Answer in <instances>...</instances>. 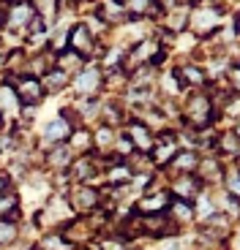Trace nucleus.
<instances>
[{
    "label": "nucleus",
    "instance_id": "f257e3e1",
    "mask_svg": "<svg viewBox=\"0 0 240 250\" xmlns=\"http://www.w3.org/2000/svg\"><path fill=\"white\" fill-rule=\"evenodd\" d=\"M227 14V3H191L189 14V30L199 41L216 36L221 30V19Z\"/></svg>",
    "mask_w": 240,
    "mask_h": 250
},
{
    "label": "nucleus",
    "instance_id": "f03ea898",
    "mask_svg": "<svg viewBox=\"0 0 240 250\" xmlns=\"http://www.w3.org/2000/svg\"><path fill=\"white\" fill-rule=\"evenodd\" d=\"M213 120H216V112H213V104H210V95L208 93L189 95V101H186V106H183V125L186 128L202 133L213 125Z\"/></svg>",
    "mask_w": 240,
    "mask_h": 250
},
{
    "label": "nucleus",
    "instance_id": "7ed1b4c3",
    "mask_svg": "<svg viewBox=\"0 0 240 250\" xmlns=\"http://www.w3.org/2000/svg\"><path fill=\"white\" fill-rule=\"evenodd\" d=\"M69 207L76 215H90L104 207V193L96 185H71L69 190Z\"/></svg>",
    "mask_w": 240,
    "mask_h": 250
},
{
    "label": "nucleus",
    "instance_id": "20e7f679",
    "mask_svg": "<svg viewBox=\"0 0 240 250\" xmlns=\"http://www.w3.org/2000/svg\"><path fill=\"white\" fill-rule=\"evenodd\" d=\"M180 152V139H177L175 131H161L156 139H153V150L147 152L150 163L156 169H167L169 161Z\"/></svg>",
    "mask_w": 240,
    "mask_h": 250
},
{
    "label": "nucleus",
    "instance_id": "39448f33",
    "mask_svg": "<svg viewBox=\"0 0 240 250\" xmlns=\"http://www.w3.org/2000/svg\"><path fill=\"white\" fill-rule=\"evenodd\" d=\"M66 49L76 52L79 57H85V60H90V57H101V44L96 41V36L85 27V22H79V25H74L69 30V46Z\"/></svg>",
    "mask_w": 240,
    "mask_h": 250
},
{
    "label": "nucleus",
    "instance_id": "423d86ee",
    "mask_svg": "<svg viewBox=\"0 0 240 250\" xmlns=\"http://www.w3.org/2000/svg\"><path fill=\"white\" fill-rule=\"evenodd\" d=\"M71 87L76 90L79 98H98V93H104L101 68H98V65H85V68L71 79Z\"/></svg>",
    "mask_w": 240,
    "mask_h": 250
},
{
    "label": "nucleus",
    "instance_id": "0eeeda50",
    "mask_svg": "<svg viewBox=\"0 0 240 250\" xmlns=\"http://www.w3.org/2000/svg\"><path fill=\"white\" fill-rule=\"evenodd\" d=\"M11 90L17 95V101L22 106H33L36 109L41 101H44V87H41V79H33V76H19L11 82Z\"/></svg>",
    "mask_w": 240,
    "mask_h": 250
},
{
    "label": "nucleus",
    "instance_id": "6e6552de",
    "mask_svg": "<svg viewBox=\"0 0 240 250\" xmlns=\"http://www.w3.org/2000/svg\"><path fill=\"white\" fill-rule=\"evenodd\" d=\"M199 234H202L205 239H210V242L221 245V239H227L229 234H232V220H229L227 212H218V209H216L213 215H208V218L199 223Z\"/></svg>",
    "mask_w": 240,
    "mask_h": 250
},
{
    "label": "nucleus",
    "instance_id": "1a4fd4ad",
    "mask_svg": "<svg viewBox=\"0 0 240 250\" xmlns=\"http://www.w3.org/2000/svg\"><path fill=\"white\" fill-rule=\"evenodd\" d=\"M172 204V193L169 190H156V193H145L142 199L137 201L134 212L139 218H153V215H164Z\"/></svg>",
    "mask_w": 240,
    "mask_h": 250
},
{
    "label": "nucleus",
    "instance_id": "9d476101",
    "mask_svg": "<svg viewBox=\"0 0 240 250\" xmlns=\"http://www.w3.org/2000/svg\"><path fill=\"white\" fill-rule=\"evenodd\" d=\"M194 177L202 182V188H213V185H221L224 182V161L216 155L202 158L199 155V166H196Z\"/></svg>",
    "mask_w": 240,
    "mask_h": 250
},
{
    "label": "nucleus",
    "instance_id": "9b49d317",
    "mask_svg": "<svg viewBox=\"0 0 240 250\" xmlns=\"http://www.w3.org/2000/svg\"><path fill=\"white\" fill-rule=\"evenodd\" d=\"M57 231L63 234L66 239H69L71 245H74L76 250H82V248H88L90 242H93V237H96V231H93V226L88 223L85 218H76V220H69V223L63 226V229H57Z\"/></svg>",
    "mask_w": 240,
    "mask_h": 250
},
{
    "label": "nucleus",
    "instance_id": "f8f14e48",
    "mask_svg": "<svg viewBox=\"0 0 240 250\" xmlns=\"http://www.w3.org/2000/svg\"><path fill=\"white\" fill-rule=\"evenodd\" d=\"M126 139L134 144V152L139 155H147L153 150V128L145 123H139V120H128L126 123Z\"/></svg>",
    "mask_w": 240,
    "mask_h": 250
},
{
    "label": "nucleus",
    "instance_id": "ddd939ff",
    "mask_svg": "<svg viewBox=\"0 0 240 250\" xmlns=\"http://www.w3.org/2000/svg\"><path fill=\"white\" fill-rule=\"evenodd\" d=\"M69 220H71V207H69V201H63V199H52L49 204L36 215L38 226H60V229H63Z\"/></svg>",
    "mask_w": 240,
    "mask_h": 250
},
{
    "label": "nucleus",
    "instance_id": "4468645a",
    "mask_svg": "<svg viewBox=\"0 0 240 250\" xmlns=\"http://www.w3.org/2000/svg\"><path fill=\"white\" fill-rule=\"evenodd\" d=\"M202 190H205L202 182L196 180L194 174L175 177V180H172V188H169L172 199H177V201H189V204H194V201L199 199V193H202Z\"/></svg>",
    "mask_w": 240,
    "mask_h": 250
},
{
    "label": "nucleus",
    "instance_id": "2eb2a0df",
    "mask_svg": "<svg viewBox=\"0 0 240 250\" xmlns=\"http://www.w3.org/2000/svg\"><path fill=\"white\" fill-rule=\"evenodd\" d=\"M33 17H36V14H33L30 3H11V8H8V19H6V27H3V30L17 33V36L25 38V27L30 25Z\"/></svg>",
    "mask_w": 240,
    "mask_h": 250
},
{
    "label": "nucleus",
    "instance_id": "dca6fc26",
    "mask_svg": "<svg viewBox=\"0 0 240 250\" xmlns=\"http://www.w3.org/2000/svg\"><path fill=\"white\" fill-rule=\"evenodd\" d=\"M71 161H74V152H71L69 144H55V147H47L44 152V166L52 171H69Z\"/></svg>",
    "mask_w": 240,
    "mask_h": 250
},
{
    "label": "nucleus",
    "instance_id": "f3484780",
    "mask_svg": "<svg viewBox=\"0 0 240 250\" xmlns=\"http://www.w3.org/2000/svg\"><path fill=\"white\" fill-rule=\"evenodd\" d=\"M177 74V82H180V87H189V90H199L208 84V74L199 62H186L183 68H175Z\"/></svg>",
    "mask_w": 240,
    "mask_h": 250
},
{
    "label": "nucleus",
    "instance_id": "a211bd4d",
    "mask_svg": "<svg viewBox=\"0 0 240 250\" xmlns=\"http://www.w3.org/2000/svg\"><path fill=\"white\" fill-rule=\"evenodd\" d=\"M71 123L69 120H63V117H55L52 123H47V128H44V133H41V142L47 144V147H55V144H66L69 142V136H71Z\"/></svg>",
    "mask_w": 240,
    "mask_h": 250
},
{
    "label": "nucleus",
    "instance_id": "6ab92c4d",
    "mask_svg": "<svg viewBox=\"0 0 240 250\" xmlns=\"http://www.w3.org/2000/svg\"><path fill=\"white\" fill-rule=\"evenodd\" d=\"M167 220H169L172 226H177L180 231H183L186 226H191L194 223V204H189V201H177V199H172V204H169V209H167Z\"/></svg>",
    "mask_w": 240,
    "mask_h": 250
},
{
    "label": "nucleus",
    "instance_id": "aec40b11",
    "mask_svg": "<svg viewBox=\"0 0 240 250\" xmlns=\"http://www.w3.org/2000/svg\"><path fill=\"white\" fill-rule=\"evenodd\" d=\"M196 166H199V152L196 150H180L175 158L169 161V174H177V177H183V174H194Z\"/></svg>",
    "mask_w": 240,
    "mask_h": 250
},
{
    "label": "nucleus",
    "instance_id": "412c9836",
    "mask_svg": "<svg viewBox=\"0 0 240 250\" xmlns=\"http://www.w3.org/2000/svg\"><path fill=\"white\" fill-rule=\"evenodd\" d=\"M88 65V60L85 57H79L76 52H71V49H63V52H57V60H55V68L57 71H63L66 76H71L74 79L79 71Z\"/></svg>",
    "mask_w": 240,
    "mask_h": 250
},
{
    "label": "nucleus",
    "instance_id": "4be33fe9",
    "mask_svg": "<svg viewBox=\"0 0 240 250\" xmlns=\"http://www.w3.org/2000/svg\"><path fill=\"white\" fill-rule=\"evenodd\" d=\"M96 17L101 19L107 27H112V25L126 22L128 14H126V8H123V3H112V0H107V3H98V8H96Z\"/></svg>",
    "mask_w": 240,
    "mask_h": 250
},
{
    "label": "nucleus",
    "instance_id": "5701e85b",
    "mask_svg": "<svg viewBox=\"0 0 240 250\" xmlns=\"http://www.w3.org/2000/svg\"><path fill=\"white\" fill-rule=\"evenodd\" d=\"M66 144L71 147L74 158H79V155H90V152H93V133H90L88 128H74Z\"/></svg>",
    "mask_w": 240,
    "mask_h": 250
},
{
    "label": "nucleus",
    "instance_id": "b1692460",
    "mask_svg": "<svg viewBox=\"0 0 240 250\" xmlns=\"http://www.w3.org/2000/svg\"><path fill=\"white\" fill-rule=\"evenodd\" d=\"M69 84H71V76H66L63 71H57V68H52L49 74L41 76V87H44L47 95H60Z\"/></svg>",
    "mask_w": 240,
    "mask_h": 250
},
{
    "label": "nucleus",
    "instance_id": "393cba45",
    "mask_svg": "<svg viewBox=\"0 0 240 250\" xmlns=\"http://www.w3.org/2000/svg\"><path fill=\"white\" fill-rule=\"evenodd\" d=\"M216 150L221 152L224 158L235 161V158H238V152H240V139H238V133H235V131L218 133V136H216Z\"/></svg>",
    "mask_w": 240,
    "mask_h": 250
},
{
    "label": "nucleus",
    "instance_id": "a878e982",
    "mask_svg": "<svg viewBox=\"0 0 240 250\" xmlns=\"http://www.w3.org/2000/svg\"><path fill=\"white\" fill-rule=\"evenodd\" d=\"M19 112H22V104L17 101L11 84L3 82V87H0V114H3V120H6V117H17Z\"/></svg>",
    "mask_w": 240,
    "mask_h": 250
},
{
    "label": "nucleus",
    "instance_id": "bb28decb",
    "mask_svg": "<svg viewBox=\"0 0 240 250\" xmlns=\"http://www.w3.org/2000/svg\"><path fill=\"white\" fill-rule=\"evenodd\" d=\"M101 117L104 123L101 125H109V128H115L118 131L120 125H126V112H123V106H120V101H112V104H101Z\"/></svg>",
    "mask_w": 240,
    "mask_h": 250
},
{
    "label": "nucleus",
    "instance_id": "cd10ccee",
    "mask_svg": "<svg viewBox=\"0 0 240 250\" xmlns=\"http://www.w3.org/2000/svg\"><path fill=\"white\" fill-rule=\"evenodd\" d=\"M38 250H76V248L60 231H47L44 237L38 239Z\"/></svg>",
    "mask_w": 240,
    "mask_h": 250
},
{
    "label": "nucleus",
    "instance_id": "c85d7f7f",
    "mask_svg": "<svg viewBox=\"0 0 240 250\" xmlns=\"http://www.w3.org/2000/svg\"><path fill=\"white\" fill-rule=\"evenodd\" d=\"M0 218H6V220H17L19 218V196H17V190H8V193L0 196Z\"/></svg>",
    "mask_w": 240,
    "mask_h": 250
},
{
    "label": "nucleus",
    "instance_id": "c756f323",
    "mask_svg": "<svg viewBox=\"0 0 240 250\" xmlns=\"http://www.w3.org/2000/svg\"><path fill=\"white\" fill-rule=\"evenodd\" d=\"M17 239H19V223H17V220L0 218V248H3V250L11 248Z\"/></svg>",
    "mask_w": 240,
    "mask_h": 250
},
{
    "label": "nucleus",
    "instance_id": "7c9ffc66",
    "mask_svg": "<svg viewBox=\"0 0 240 250\" xmlns=\"http://www.w3.org/2000/svg\"><path fill=\"white\" fill-rule=\"evenodd\" d=\"M8 190H14V185H11V171H8L6 166H0V196L8 193Z\"/></svg>",
    "mask_w": 240,
    "mask_h": 250
},
{
    "label": "nucleus",
    "instance_id": "2f4dec72",
    "mask_svg": "<svg viewBox=\"0 0 240 250\" xmlns=\"http://www.w3.org/2000/svg\"><path fill=\"white\" fill-rule=\"evenodd\" d=\"M235 36H240V11L235 14Z\"/></svg>",
    "mask_w": 240,
    "mask_h": 250
},
{
    "label": "nucleus",
    "instance_id": "473e14b6",
    "mask_svg": "<svg viewBox=\"0 0 240 250\" xmlns=\"http://www.w3.org/2000/svg\"><path fill=\"white\" fill-rule=\"evenodd\" d=\"M3 128H6V120H3V114H0V133H3Z\"/></svg>",
    "mask_w": 240,
    "mask_h": 250
}]
</instances>
